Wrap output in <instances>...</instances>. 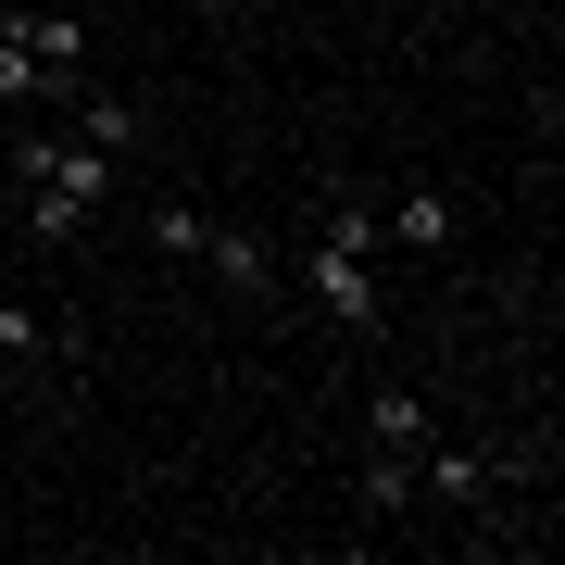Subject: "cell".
<instances>
[{
	"label": "cell",
	"mask_w": 565,
	"mask_h": 565,
	"mask_svg": "<svg viewBox=\"0 0 565 565\" xmlns=\"http://www.w3.org/2000/svg\"><path fill=\"white\" fill-rule=\"evenodd\" d=\"M63 114H76V139H88V151H114V163L139 151V114H126L114 88H76V102H63Z\"/></svg>",
	"instance_id": "obj_6"
},
{
	"label": "cell",
	"mask_w": 565,
	"mask_h": 565,
	"mask_svg": "<svg viewBox=\"0 0 565 565\" xmlns=\"http://www.w3.org/2000/svg\"><path fill=\"white\" fill-rule=\"evenodd\" d=\"M202 264H214L226 289H239V302H277V252H264L252 226H214V239H202Z\"/></svg>",
	"instance_id": "obj_4"
},
{
	"label": "cell",
	"mask_w": 565,
	"mask_h": 565,
	"mask_svg": "<svg viewBox=\"0 0 565 565\" xmlns=\"http://www.w3.org/2000/svg\"><path fill=\"white\" fill-rule=\"evenodd\" d=\"M214 239V214H189V202H151V252H177V264H202Z\"/></svg>",
	"instance_id": "obj_11"
},
{
	"label": "cell",
	"mask_w": 565,
	"mask_h": 565,
	"mask_svg": "<svg viewBox=\"0 0 565 565\" xmlns=\"http://www.w3.org/2000/svg\"><path fill=\"white\" fill-rule=\"evenodd\" d=\"M364 440H377V452H415V440H440V427H427V390H377V403H364Z\"/></svg>",
	"instance_id": "obj_5"
},
{
	"label": "cell",
	"mask_w": 565,
	"mask_h": 565,
	"mask_svg": "<svg viewBox=\"0 0 565 565\" xmlns=\"http://www.w3.org/2000/svg\"><path fill=\"white\" fill-rule=\"evenodd\" d=\"M25 226L63 252V239H88V202H76V189H25Z\"/></svg>",
	"instance_id": "obj_10"
},
{
	"label": "cell",
	"mask_w": 565,
	"mask_h": 565,
	"mask_svg": "<svg viewBox=\"0 0 565 565\" xmlns=\"http://www.w3.org/2000/svg\"><path fill=\"white\" fill-rule=\"evenodd\" d=\"M302 277H315V302L340 315V327H390V289H377V264H364V252H327V239H315Z\"/></svg>",
	"instance_id": "obj_2"
},
{
	"label": "cell",
	"mask_w": 565,
	"mask_h": 565,
	"mask_svg": "<svg viewBox=\"0 0 565 565\" xmlns=\"http://www.w3.org/2000/svg\"><path fill=\"white\" fill-rule=\"evenodd\" d=\"M25 102H39V51H25V25L0 13V114H25Z\"/></svg>",
	"instance_id": "obj_8"
},
{
	"label": "cell",
	"mask_w": 565,
	"mask_h": 565,
	"mask_svg": "<svg viewBox=\"0 0 565 565\" xmlns=\"http://www.w3.org/2000/svg\"><path fill=\"white\" fill-rule=\"evenodd\" d=\"M315 239H327V252H364V264H377V252H390V226H377V214H364V202H340V214H327V226H315Z\"/></svg>",
	"instance_id": "obj_12"
},
{
	"label": "cell",
	"mask_w": 565,
	"mask_h": 565,
	"mask_svg": "<svg viewBox=\"0 0 565 565\" xmlns=\"http://www.w3.org/2000/svg\"><path fill=\"white\" fill-rule=\"evenodd\" d=\"M415 503H440V515L490 503V465H478V452H440V440H427V452H415Z\"/></svg>",
	"instance_id": "obj_3"
},
{
	"label": "cell",
	"mask_w": 565,
	"mask_h": 565,
	"mask_svg": "<svg viewBox=\"0 0 565 565\" xmlns=\"http://www.w3.org/2000/svg\"><path fill=\"white\" fill-rule=\"evenodd\" d=\"M13 177H25V189H76L88 214L114 202V151H88V139H51V126H13Z\"/></svg>",
	"instance_id": "obj_1"
},
{
	"label": "cell",
	"mask_w": 565,
	"mask_h": 565,
	"mask_svg": "<svg viewBox=\"0 0 565 565\" xmlns=\"http://www.w3.org/2000/svg\"><path fill=\"white\" fill-rule=\"evenodd\" d=\"M427 452V440H415ZM415 452H377V465H364V515H403L415 503Z\"/></svg>",
	"instance_id": "obj_9"
},
{
	"label": "cell",
	"mask_w": 565,
	"mask_h": 565,
	"mask_svg": "<svg viewBox=\"0 0 565 565\" xmlns=\"http://www.w3.org/2000/svg\"><path fill=\"white\" fill-rule=\"evenodd\" d=\"M25 352H51V327L25 315V302H0V364H25Z\"/></svg>",
	"instance_id": "obj_13"
},
{
	"label": "cell",
	"mask_w": 565,
	"mask_h": 565,
	"mask_svg": "<svg viewBox=\"0 0 565 565\" xmlns=\"http://www.w3.org/2000/svg\"><path fill=\"white\" fill-rule=\"evenodd\" d=\"M377 226H390V252H440V239H452V202H440V189H403Z\"/></svg>",
	"instance_id": "obj_7"
}]
</instances>
